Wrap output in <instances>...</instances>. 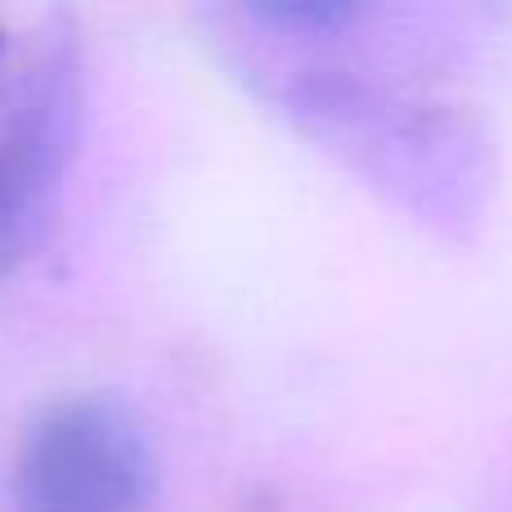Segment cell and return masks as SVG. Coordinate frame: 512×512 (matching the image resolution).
<instances>
[{
	"instance_id": "1",
	"label": "cell",
	"mask_w": 512,
	"mask_h": 512,
	"mask_svg": "<svg viewBox=\"0 0 512 512\" xmlns=\"http://www.w3.org/2000/svg\"><path fill=\"white\" fill-rule=\"evenodd\" d=\"M81 122L86 63L72 23L0 18V279L50 239Z\"/></svg>"
},
{
	"instance_id": "2",
	"label": "cell",
	"mask_w": 512,
	"mask_h": 512,
	"mask_svg": "<svg viewBox=\"0 0 512 512\" xmlns=\"http://www.w3.org/2000/svg\"><path fill=\"white\" fill-rule=\"evenodd\" d=\"M14 486L23 512H149L158 454L122 400L72 396L27 427Z\"/></svg>"
}]
</instances>
